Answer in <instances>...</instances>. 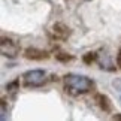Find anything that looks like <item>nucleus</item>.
<instances>
[{
	"label": "nucleus",
	"mask_w": 121,
	"mask_h": 121,
	"mask_svg": "<svg viewBox=\"0 0 121 121\" xmlns=\"http://www.w3.org/2000/svg\"><path fill=\"white\" fill-rule=\"evenodd\" d=\"M26 57L27 58H33V60H40V58H45L46 54L42 52L39 49H35V48H29L26 51Z\"/></svg>",
	"instance_id": "20e7f679"
},
{
	"label": "nucleus",
	"mask_w": 121,
	"mask_h": 121,
	"mask_svg": "<svg viewBox=\"0 0 121 121\" xmlns=\"http://www.w3.org/2000/svg\"><path fill=\"white\" fill-rule=\"evenodd\" d=\"M99 99H100V106H102V109H105V111H111V103H109L108 97H105V96H99Z\"/></svg>",
	"instance_id": "39448f33"
},
{
	"label": "nucleus",
	"mask_w": 121,
	"mask_h": 121,
	"mask_svg": "<svg viewBox=\"0 0 121 121\" xmlns=\"http://www.w3.org/2000/svg\"><path fill=\"white\" fill-rule=\"evenodd\" d=\"M64 84H66V88L73 94L87 93L93 87V82L84 75H67L64 78Z\"/></svg>",
	"instance_id": "f257e3e1"
},
{
	"label": "nucleus",
	"mask_w": 121,
	"mask_h": 121,
	"mask_svg": "<svg viewBox=\"0 0 121 121\" xmlns=\"http://www.w3.org/2000/svg\"><path fill=\"white\" fill-rule=\"evenodd\" d=\"M93 58H94V55H93V54H91V55H85V57H84V60H85L87 63L90 61V60H93Z\"/></svg>",
	"instance_id": "423d86ee"
},
{
	"label": "nucleus",
	"mask_w": 121,
	"mask_h": 121,
	"mask_svg": "<svg viewBox=\"0 0 121 121\" xmlns=\"http://www.w3.org/2000/svg\"><path fill=\"white\" fill-rule=\"evenodd\" d=\"M118 64L121 66V52H120V55H118Z\"/></svg>",
	"instance_id": "0eeeda50"
},
{
	"label": "nucleus",
	"mask_w": 121,
	"mask_h": 121,
	"mask_svg": "<svg viewBox=\"0 0 121 121\" xmlns=\"http://www.w3.org/2000/svg\"><path fill=\"white\" fill-rule=\"evenodd\" d=\"M24 82L29 87H39L45 82V72L43 70H29L24 75Z\"/></svg>",
	"instance_id": "f03ea898"
},
{
	"label": "nucleus",
	"mask_w": 121,
	"mask_h": 121,
	"mask_svg": "<svg viewBox=\"0 0 121 121\" xmlns=\"http://www.w3.org/2000/svg\"><path fill=\"white\" fill-rule=\"evenodd\" d=\"M0 49H2L3 55L13 58V57H17L18 51H20V46H18L13 40H11V39H3L2 45H0Z\"/></svg>",
	"instance_id": "7ed1b4c3"
}]
</instances>
